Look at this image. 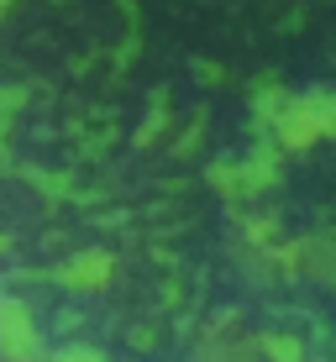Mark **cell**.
<instances>
[{"label":"cell","instance_id":"3","mask_svg":"<svg viewBox=\"0 0 336 362\" xmlns=\"http://www.w3.org/2000/svg\"><path fill=\"white\" fill-rule=\"evenodd\" d=\"M47 362H100L95 352H79V346H74V352H58V357H47Z\"/></svg>","mask_w":336,"mask_h":362},{"label":"cell","instance_id":"1","mask_svg":"<svg viewBox=\"0 0 336 362\" xmlns=\"http://www.w3.org/2000/svg\"><path fill=\"white\" fill-rule=\"evenodd\" d=\"M279 132H284L289 147H305V142H315V136L336 132V100H294V105L284 110Z\"/></svg>","mask_w":336,"mask_h":362},{"label":"cell","instance_id":"2","mask_svg":"<svg viewBox=\"0 0 336 362\" xmlns=\"http://www.w3.org/2000/svg\"><path fill=\"white\" fill-rule=\"evenodd\" d=\"M0 352H6V357H16V362L37 357L32 315H27V310L16 305V299H6V305H0Z\"/></svg>","mask_w":336,"mask_h":362},{"label":"cell","instance_id":"4","mask_svg":"<svg viewBox=\"0 0 336 362\" xmlns=\"http://www.w3.org/2000/svg\"><path fill=\"white\" fill-rule=\"evenodd\" d=\"M0 11H6V0H0Z\"/></svg>","mask_w":336,"mask_h":362}]
</instances>
